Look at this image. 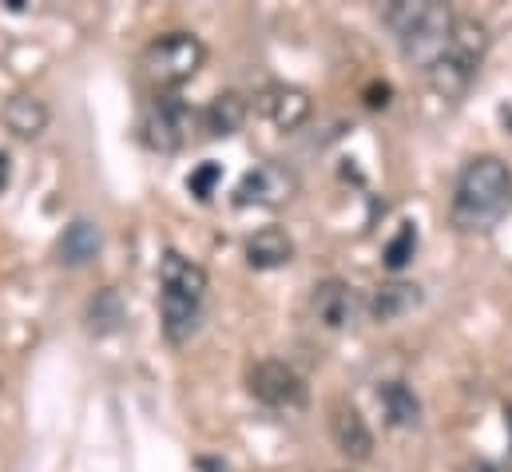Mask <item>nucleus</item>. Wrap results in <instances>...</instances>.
Segmentation results:
<instances>
[{
  "mask_svg": "<svg viewBox=\"0 0 512 472\" xmlns=\"http://www.w3.org/2000/svg\"><path fill=\"white\" fill-rule=\"evenodd\" d=\"M294 195H298V175L286 163H274V159L251 167L235 187L239 207H282Z\"/></svg>",
  "mask_w": 512,
  "mask_h": 472,
  "instance_id": "nucleus-6",
  "label": "nucleus"
},
{
  "mask_svg": "<svg viewBox=\"0 0 512 472\" xmlns=\"http://www.w3.org/2000/svg\"><path fill=\"white\" fill-rule=\"evenodd\" d=\"M385 24L397 36L401 52L429 68L449 44L453 12L445 4H437V0H393L385 8Z\"/></svg>",
  "mask_w": 512,
  "mask_h": 472,
  "instance_id": "nucleus-3",
  "label": "nucleus"
},
{
  "mask_svg": "<svg viewBox=\"0 0 512 472\" xmlns=\"http://www.w3.org/2000/svg\"><path fill=\"white\" fill-rule=\"evenodd\" d=\"M199 314H203V302L199 298H187L179 290H159V318H163V334L167 342H187L195 330H199Z\"/></svg>",
  "mask_w": 512,
  "mask_h": 472,
  "instance_id": "nucleus-11",
  "label": "nucleus"
},
{
  "mask_svg": "<svg viewBox=\"0 0 512 472\" xmlns=\"http://www.w3.org/2000/svg\"><path fill=\"white\" fill-rule=\"evenodd\" d=\"M509 425H512V409H509Z\"/></svg>",
  "mask_w": 512,
  "mask_h": 472,
  "instance_id": "nucleus-24",
  "label": "nucleus"
},
{
  "mask_svg": "<svg viewBox=\"0 0 512 472\" xmlns=\"http://www.w3.org/2000/svg\"><path fill=\"white\" fill-rule=\"evenodd\" d=\"M247 385H251V397L262 401V405H270V409H298L306 401L302 377L286 361H274V357L258 361L255 369H251V377H247Z\"/></svg>",
  "mask_w": 512,
  "mask_h": 472,
  "instance_id": "nucleus-7",
  "label": "nucleus"
},
{
  "mask_svg": "<svg viewBox=\"0 0 512 472\" xmlns=\"http://www.w3.org/2000/svg\"><path fill=\"white\" fill-rule=\"evenodd\" d=\"M159 286L163 290H179V294H187V298H207V270L199 266V262H191V258H183V254H175V250H167L163 258H159Z\"/></svg>",
  "mask_w": 512,
  "mask_h": 472,
  "instance_id": "nucleus-13",
  "label": "nucleus"
},
{
  "mask_svg": "<svg viewBox=\"0 0 512 472\" xmlns=\"http://www.w3.org/2000/svg\"><path fill=\"white\" fill-rule=\"evenodd\" d=\"M413 250H417V231H413V223H405V227L397 231V238L385 246V266H389V270H401V266L413 258Z\"/></svg>",
  "mask_w": 512,
  "mask_h": 472,
  "instance_id": "nucleus-20",
  "label": "nucleus"
},
{
  "mask_svg": "<svg viewBox=\"0 0 512 472\" xmlns=\"http://www.w3.org/2000/svg\"><path fill=\"white\" fill-rule=\"evenodd\" d=\"M330 437H334V445H338L350 461H370V453H374V433H370V425L362 421V413H358L354 405H338V409H334V417H330Z\"/></svg>",
  "mask_w": 512,
  "mask_h": 472,
  "instance_id": "nucleus-10",
  "label": "nucleus"
},
{
  "mask_svg": "<svg viewBox=\"0 0 512 472\" xmlns=\"http://www.w3.org/2000/svg\"><path fill=\"white\" fill-rule=\"evenodd\" d=\"M310 302H314L318 322H322V326H330V330L350 326V322H354V314H358L354 286H350V282H342V278H326V282H318Z\"/></svg>",
  "mask_w": 512,
  "mask_h": 472,
  "instance_id": "nucleus-9",
  "label": "nucleus"
},
{
  "mask_svg": "<svg viewBox=\"0 0 512 472\" xmlns=\"http://www.w3.org/2000/svg\"><path fill=\"white\" fill-rule=\"evenodd\" d=\"M0 119H4V127H8L16 139H40V135L48 131L52 112H48V104H44L40 96L16 92V96H8V100H4Z\"/></svg>",
  "mask_w": 512,
  "mask_h": 472,
  "instance_id": "nucleus-12",
  "label": "nucleus"
},
{
  "mask_svg": "<svg viewBox=\"0 0 512 472\" xmlns=\"http://www.w3.org/2000/svg\"><path fill=\"white\" fill-rule=\"evenodd\" d=\"M195 131V112L179 100V96H159L147 104V112L139 119V143L147 151H179Z\"/></svg>",
  "mask_w": 512,
  "mask_h": 472,
  "instance_id": "nucleus-5",
  "label": "nucleus"
},
{
  "mask_svg": "<svg viewBox=\"0 0 512 472\" xmlns=\"http://www.w3.org/2000/svg\"><path fill=\"white\" fill-rule=\"evenodd\" d=\"M485 52H489V28H485L481 20H473V16H453L445 52L425 68L429 88H433L441 100L465 96V88L473 84V76H477Z\"/></svg>",
  "mask_w": 512,
  "mask_h": 472,
  "instance_id": "nucleus-2",
  "label": "nucleus"
},
{
  "mask_svg": "<svg viewBox=\"0 0 512 472\" xmlns=\"http://www.w3.org/2000/svg\"><path fill=\"white\" fill-rule=\"evenodd\" d=\"M258 112L266 123H274L278 131H298L310 112H314V104H310V96L302 92V88H294V84H270L262 96H258Z\"/></svg>",
  "mask_w": 512,
  "mask_h": 472,
  "instance_id": "nucleus-8",
  "label": "nucleus"
},
{
  "mask_svg": "<svg viewBox=\"0 0 512 472\" xmlns=\"http://www.w3.org/2000/svg\"><path fill=\"white\" fill-rule=\"evenodd\" d=\"M294 258V242L282 227H262L247 238V262L251 270H278Z\"/></svg>",
  "mask_w": 512,
  "mask_h": 472,
  "instance_id": "nucleus-14",
  "label": "nucleus"
},
{
  "mask_svg": "<svg viewBox=\"0 0 512 472\" xmlns=\"http://www.w3.org/2000/svg\"><path fill=\"white\" fill-rule=\"evenodd\" d=\"M203 60H207V48H203V40L195 32H167V36H159V40H151L143 48L139 68H143V76L151 84L179 88L203 68Z\"/></svg>",
  "mask_w": 512,
  "mask_h": 472,
  "instance_id": "nucleus-4",
  "label": "nucleus"
},
{
  "mask_svg": "<svg viewBox=\"0 0 512 472\" xmlns=\"http://www.w3.org/2000/svg\"><path fill=\"white\" fill-rule=\"evenodd\" d=\"M512 211V171L497 155L473 159L453 191V227L465 235L493 231Z\"/></svg>",
  "mask_w": 512,
  "mask_h": 472,
  "instance_id": "nucleus-1",
  "label": "nucleus"
},
{
  "mask_svg": "<svg viewBox=\"0 0 512 472\" xmlns=\"http://www.w3.org/2000/svg\"><path fill=\"white\" fill-rule=\"evenodd\" d=\"M219 175H223V171H219V163H203V167H199V171L187 179V191H191L199 203H207V199L215 195V183H219Z\"/></svg>",
  "mask_w": 512,
  "mask_h": 472,
  "instance_id": "nucleus-21",
  "label": "nucleus"
},
{
  "mask_svg": "<svg viewBox=\"0 0 512 472\" xmlns=\"http://www.w3.org/2000/svg\"><path fill=\"white\" fill-rule=\"evenodd\" d=\"M247 100L239 96V92H223V96H215L211 104H207V112H203V131L211 135V139H227V135H235V131H243V123H247Z\"/></svg>",
  "mask_w": 512,
  "mask_h": 472,
  "instance_id": "nucleus-15",
  "label": "nucleus"
},
{
  "mask_svg": "<svg viewBox=\"0 0 512 472\" xmlns=\"http://www.w3.org/2000/svg\"><path fill=\"white\" fill-rule=\"evenodd\" d=\"M100 246H104L100 227L88 223V219H76V223L64 231V238H60V262H64V266H88V262L100 254Z\"/></svg>",
  "mask_w": 512,
  "mask_h": 472,
  "instance_id": "nucleus-17",
  "label": "nucleus"
},
{
  "mask_svg": "<svg viewBox=\"0 0 512 472\" xmlns=\"http://www.w3.org/2000/svg\"><path fill=\"white\" fill-rule=\"evenodd\" d=\"M473 472H501V469H493V465H477Z\"/></svg>",
  "mask_w": 512,
  "mask_h": 472,
  "instance_id": "nucleus-23",
  "label": "nucleus"
},
{
  "mask_svg": "<svg viewBox=\"0 0 512 472\" xmlns=\"http://www.w3.org/2000/svg\"><path fill=\"white\" fill-rule=\"evenodd\" d=\"M0 385H4V381H0Z\"/></svg>",
  "mask_w": 512,
  "mask_h": 472,
  "instance_id": "nucleus-25",
  "label": "nucleus"
},
{
  "mask_svg": "<svg viewBox=\"0 0 512 472\" xmlns=\"http://www.w3.org/2000/svg\"><path fill=\"white\" fill-rule=\"evenodd\" d=\"M4 187H8V155L0 151V191H4Z\"/></svg>",
  "mask_w": 512,
  "mask_h": 472,
  "instance_id": "nucleus-22",
  "label": "nucleus"
},
{
  "mask_svg": "<svg viewBox=\"0 0 512 472\" xmlns=\"http://www.w3.org/2000/svg\"><path fill=\"white\" fill-rule=\"evenodd\" d=\"M421 306V290L413 286V282H385L378 286L374 294H370V314H374V322H397V318H405L409 310H417Z\"/></svg>",
  "mask_w": 512,
  "mask_h": 472,
  "instance_id": "nucleus-16",
  "label": "nucleus"
},
{
  "mask_svg": "<svg viewBox=\"0 0 512 472\" xmlns=\"http://www.w3.org/2000/svg\"><path fill=\"white\" fill-rule=\"evenodd\" d=\"M124 322V306H120V294L116 290H104L92 306H88V326L96 334H112L116 326Z\"/></svg>",
  "mask_w": 512,
  "mask_h": 472,
  "instance_id": "nucleus-19",
  "label": "nucleus"
},
{
  "mask_svg": "<svg viewBox=\"0 0 512 472\" xmlns=\"http://www.w3.org/2000/svg\"><path fill=\"white\" fill-rule=\"evenodd\" d=\"M378 401H382L389 425H397V429H409V425L421 421V401L405 381H385L378 389Z\"/></svg>",
  "mask_w": 512,
  "mask_h": 472,
  "instance_id": "nucleus-18",
  "label": "nucleus"
}]
</instances>
